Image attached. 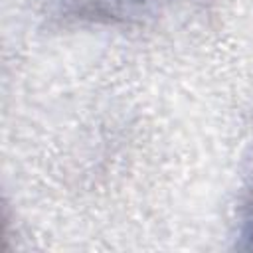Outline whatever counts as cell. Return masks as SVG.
<instances>
[{"mask_svg": "<svg viewBox=\"0 0 253 253\" xmlns=\"http://www.w3.org/2000/svg\"><path fill=\"white\" fill-rule=\"evenodd\" d=\"M83 16L103 18L109 22H132L156 16L174 0H69Z\"/></svg>", "mask_w": 253, "mask_h": 253, "instance_id": "cell-1", "label": "cell"}, {"mask_svg": "<svg viewBox=\"0 0 253 253\" xmlns=\"http://www.w3.org/2000/svg\"><path fill=\"white\" fill-rule=\"evenodd\" d=\"M239 235H241V239L245 241V247H247V249H253V194H251L249 200L243 204Z\"/></svg>", "mask_w": 253, "mask_h": 253, "instance_id": "cell-2", "label": "cell"}]
</instances>
